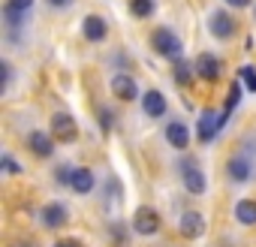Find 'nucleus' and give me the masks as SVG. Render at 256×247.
<instances>
[{"instance_id":"ddd939ff","label":"nucleus","mask_w":256,"mask_h":247,"mask_svg":"<svg viewBox=\"0 0 256 247\" xmlns=\"http://www.w3.org/2000/svg\"><path fill=\"white\" fill-rule=\"evenodd\" d=\"M208 30H211L217 40H229V36L235 34V22H232L229 12H214V16L208 18Z\"/></svg>"},{"instance_id":"cd10ccee","label":"nucleus","mask_w":256,"mask_h":247,"mask_svg":"<svg viewBox=\"0 0 256 247\" xmlns=\"http://www.w3.org/2000/svg\"><path fill=\"white\" fill-rule=\"evenodd\" d=\"M54 247H82L78 241H70V238H64V241H54Z\"/></svg>"},{"instance_id":"f8f14e48","label":"nucleus","mask_w":256,"mask_h":247,"mask_svg":"<svg viewBox=\"0 0 256 247\" xmlns=\"http://www.w3.org/2000/svg\"><path fill=\"white\" fill-rule=\"evenodd\" d=\"M66 184H70V190H76L78 196H88V193L94 190V184H96V181H94V172H90V169L78 166V169H72V172H70V181H66Z\"/></svg>"},{"instance_id":"c85d7f7f","label":"nucleus","mask_w":256,"mask_h":247,"mask_svg":"<svg viewBox=\"0 0 256 247\" xmlns=\"http://www.w3.org/2000/svg\"><path fill=\"white\" fill-rule=\"evenodd\" d=\"M229 6H250V0H226Z\"/></svg>"},{"instance_id":"4be33fe9","label":"nucleus","mask_w":256,"mask_h":247,"mask_svg":"<svg viewBox=\"0 0 256 247\" xmlns=\"http://www.w3.org/2000/svg\"><path fill=\"white\" fill-rule=\"evenodd\" d=\"M0 163H4V172H10V175H22V166L16 163L12 154H4V157H0Z\"/></svg>"},{"instance_id":"5701e85b","label":"nucleus","mask_w":256,"mask_h":247,"mask_svg":"<svg viewBox=\"0 0 256 247\" xmlns=\"http://www.w3.org/2000/svg\"><path fill=\"white\" fill-rule=\"evenodd\" d=\"M112 235H114V244H124V241H126V229H124V223H112Z\"/></svg>"},{"instance_id":"20e7f679","label":"nucleus","mask_w":256,"mask_h":247,"mask_svg":"<svg viewBox=\"0 0 256 247\" xmlns=\"http://www.w3.org/2000/svg\"><path fill=\"white\" fill-rule=\"evenodd\" d=\"M223 127V114H217L214 108H205L202 118H199V127H196V136L199 142H211L217 136V130Z\"/></svg>"},{"instance_id":"a878e982","label":"nucleus","mask_w":256,"mask_h":247,"mask_svg":"<svg viewBox=\"0 0 256 247\" xmlns=\"http://www.w3.org/2000/svg\"><path fill=\"white\" fill-rule=\"evenodd\" d=\"M100 114H102V130H112V112L108 108H100Z\"/></svg>"},{"instance_id":"39448f33","label":"nucleus","mask_w":256,"mask_h":247,"mask_svg":"<svg viewBox=\"0 0 256 247\" xmlns=\"http://www.w3.org/2000/svg\"><path fill=\"white\" fill-rule=\"evenodd\" d=\"M196 72H199V78H205V82H217L220 72H223V60H220L217 54H211V52H202V54L196 58Z\"/></svg>"},{"instance_id":"f03ea898","label":"nucleus","mask_w":256,"mask_h":247,"mask_svg":"<svg viewBox=\"0 0 256 247\" xmlns=\"http://www.w3.org/2000/svg\"><path fill=\"white\" fill-rule=\"evenodd\" d=\"M52 136H54L58 142H72V139L78 136V124H76V118L66 114V112H58V114L52 118Z\"/></svg>"},{"instance_id":"7ed1b4c3","label":"nucleus","mask_w":256,"mask_h":247,"mask_svg":"<svg viewBox=\"0 0 256 247\" xmlns=\"http://www.w3.org/2000/svg\"><path fill=\"white\" fill-rule=\"evenodd\" d=\"M181 175H184V187H187L193 196H202V193H205L208 181H205V175H202V169H199L196 160H184V163H181Z\"/></svg>"},{"instance_id":"6ab92c4d","label":"nucleus","mask_w":256,"mask_h":247,"mask_svg":"<svg viewBox=\"0 0 256 247\" xmlns=\"http://www.w3.org/2000/svg\"><path fill=\"white\" fill-rule=\"evenodd\" d=\"M24 16L28 12H18V10H12V6L4 4V22H6V28H22L24 24Z\"/></svg>"},{"instance_id":"1a4fd4ad","label":"nucleus","mask_w":256,"mask_h":247,"mask_svg":"<svg viewBox=\"0 0 256 247\" xmlns=\"http://www.w3.org/2000/svg\"><path fill=\"white\" fill-rule=\"evenodd\" d=\"M66 220H70V211L64 202H48L42 208V226L46 229H60V226H66Z\"/></svg>"},{"instance_id":"4468645a","label":"nucleus","mask_w":256,"mask_h":247,"mask_svg":"<svg viewBox=\"0 0 256 247\" xmlns=\"http://www.w3.org/2000/svg\"><path fill=\"white\" fill-rule=\"evenodd\" d=\"M82 34H84V40H88V42H102V40H106V34H108L106 18H100V16H88V18L82 22Z\"/></svg>"},{"instance_id":"b1692460","label":"nucleus","mask_w":256,"mask_h":247,"mask_svg":"<svg viewBox=\"0 0 256 247\" xmlns=\"http://www.w3.org/2000/svg\"><path fill=\"white\" fill-rule=\"evenodd\" d=\"M6 6H12V10H18V12H28V10L34 6V0H6Z\"/></svg>"},{"instance_id":"bb28decb","label":"nucleus","mask_w":256,"mask_h":247,"mask_svg":"<svg viewBox=\"0 0 256 247\" xmlns=\"http://www.w3.org/2000/svg\"><path fill=\"white\" fill-rule=\"evenodd\" d=\"M72 4V0H48V6H54V10H66Z\"/></svg>"},{"instance_id":"0eeeda50","label":"nucleus","mask_w":256,"mask_h":247,"mask_svg":"<svg viewBox=\"0 0 256 247\" xmlns=\"http://www.w3.org/2000/svg\"><path fill=\"white\" fill-rule=\"evenodd\" d=\"M178 229H181V238H190V241L193 238H202L205 235V217L199 211H184Z\"/></svg>"},{"instance_id":"a211bd4d","label":"nucleus","mask_w":256,"mask_h":247,"mask_svg":"<svg viewBox=\"0 0 256 247\" xmlns=\"http://www.w3.org/2000/svg\"><path fill=\"white\" fill-rule=\"evenodd\" d=\"M130 12L136 18H148L154 12V0H130Z\"/></svg>"},{"instance_id":"9b49d317","label":"nucleus","mask_w":256,"mask_h":247,"mask_svg":"<svg viewBox=\"0 0 256 247\" xmlns=\"http://www.w3.org/2000/svg\"><path fill=\"white\" fill-rule=\"evenodd\" d=\"M54 136H48V133H42V130H34V133H28V148L36 154V157H52V151H54Z\"/></svg>"},{"instance_id":"dca6fc26","label":"nucleus","mask_w":256,"mask_h":247,"mask_svg":"<svg viewBox=\"0 0 256 247\" xmlns=\"http://www.w3.org/2000/svg\"><path fill=\"white\" fill-rule=\"evenodd\" d=\"M142 112H145L148 118H163V114H166V96H163L160 90H145V96H142Z\"/></svg>"},{"instance_id":"2eb2a0df","label":"nucleus","mask_w":256,"mask_h":247,"mask_svg":"<svg viewBox=\"0 0 256 247\" xmlns=\"http://www.w3.org/2000/svg\"><path fill=\"white\" fill-rule=\"evenodd\" d=\"M166 142H169L172 148L184 151V148L190 145V130H187V124H181V120H172L169 127H166Z\"/></svg>"},{"instance_id":"f257e3e1","label":"nucleus","mask_w":256,"mask_h":247,"mask_svg":"<svg viewBox=\"0 0 256 247\" xmlns=\"http://www.w3.org/2000/svg\"><path fill=\"white\" fill-rule=\"evenodd\" d=\"M151 46H154V52L163 54V58H172V60L181 58V40H178L169 28H157V30L151 34Z\"/></svg>"},{"instance_id":"6e6552de","label":"nucleus","mask_w":256,"mask_h":247,"mask_svg":"<svg viewBox=\"0 0 256 247\" xmlns=\"http://www.w3.org/2000/svg\"><path fill=\"white\" fill-rule=\"evenodd\" d=\"M112 94H114L118 100H124V102H130V100H136V96H139V84L133 82V76L118 72V76L112 78Z\"/></svg>"},{"instance_id":"423d86ee","label":"nucleus","mask_w":256,"mask_h":247,"mask_svg":"<svg viewBox=\"0 0 256 247\" xmlns=\"http://www.w3.org/2000/svg\"><path fill=\"white\" fill-rule=\"evenodd\" d=\"M133 229L139 235H157L160 232V214L154 208H139L133 214Z\"/></svg>"},{"instance_id":"aec40b11","label":"nucleus","mask_w":256,"mask_h":247,"mask_svg":"<svg viewBox=\"0 0 256 247\" xmlns=\"http://www.w3.org/2000/svg\"><path fill=\"white\" fill-rule=\"evenodd\" d=\"M190 76H193L190 64L178 58V60H175V82H178V84H190Z\"/></svg>"},{"instance_id":"9d476101","label":"nucleus","mask_w":256,"mask_h":247,"mask_svg":"<svg viewBox=\"0 0 256 247\" xmlns=\"http://www.w3.org/2000/svg\"><path fill=\"white\" fill-rule=\"evenodd\" d=\"M226 175L235 181V184H247L253 178V163L247 157H229L226 163Z\"/></svg>"},{"instance_id":"412c9836","label":"nucleus","mask_w":256,"mask_h":247,"mask_svg":"<svg viewBox=\"0 0 256 247\" xmlns=\"http://www.w3.org/2000/svg\"><path fill=\"white\" fill-rule=\"evenodd\" d=\"M238 78L250 88V90H256V70L253 66H241V72H238Z\"/></svg>"},{"instance_id":"393cba45","label":"nucleus","mask_w":256,"mask_h":247,"mask_svg":"<svg viewBox=\"0 0 256 247\" xmlns=\"http://www.w3.org/2000/svg\"><path fill=\"white\" fill-rule=\"evenodd\" d=\"M0 70H4V90H6L10 88V78H12V66L4 60V64H0Z\"/></svg>"},{"instance_id":"f3484780","label":"nucleus","mask_w":256,"mask_h":247,"mask_svg":"<svg viewBox=\"0 0 256 247\" xmlns=\"http://www.w3.org/2000/svg\"><path fill=\"white\" fill-rule=\"evenodd\" d=\"M235 220L241 226H256V202L253 199H238L235 202Z\"/></svg>"}]
</instances>
